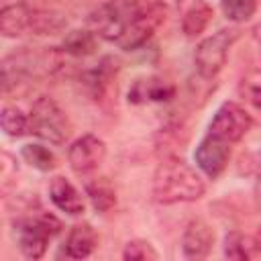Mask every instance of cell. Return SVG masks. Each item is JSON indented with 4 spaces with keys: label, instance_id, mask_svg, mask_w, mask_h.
I'll use <instances>...</instances> for the list:
<instances>
[{
    "label": "cell",
    "instance_id": "1",
    "mask_svg": "<svg viewBox=\"0 0 261 261\" xmlns=\"http://www.w3.org/2000/svg\"><path fill=\"white\" fill-rule=\"evenodd\" d=\"M204 192L206 184L202 175L179 157L163 159L153 173V198L159 204L196 202Z\"/></svg>",
    "mask_w": 261,
    "mask_h": 261
},
{
    "label": "cell",
    "instance_id": "2",
    "mask_svg": "<svg viewBox=\"0 0 261 261\" xmlns=\"http://www.w3.org/2000/svg\"><path fill=\"white\" fill-rule=\"evenodd\" d=\"M29 133L53 145H63L71 135V122L51 96H39L31 106Z\"/></svg>",
    "mask_w": 261,
    "mask_h": 261
},
{
    "label": "cell",
    "instance_id": "3",
    "mask_svg": "<svg viewBox=\"0 0 261 261\" xmlns=\"http://www.w3.org/2000/svg\"><path fill=\"white\" fill-rule=\"evenodd\" d=\"M141 4L143 0H106L90 14L88 24L98 37L118 43L130 20L137 16Z\"/></svg>",
    "mask_w": 261,
    "mask_h": 261
},
{
    "label": "cell",
    "instance_id": "4",
    "mask_svg": "<svg viewBox=\"0 0 261 261\" xmlns=\"http://www.w3.org/2000/svg\"><path fill=\"white\" fill-rule=\"evenodd\" d=\"M61 230V222L53 214H37L14 222V237L18 249L27 259H41L49 241Z\"/></svg>",
    "mask_w": 261,
    "mask_h": 261
},
{
    "label": "cell",
    "instance_id": "5",
    "mask_svg": "<svg viewBox=\"0 0 261 261\" xmlns=\"http://www.w3.org/2000/svg\"><path fill=\"white\" fill-rule=\"evenodd\" d=\"M239 37H241V29L226 27V29H218L216 33H212L210 37H206L198 43V47L194 51V65H196L200 77L212 80L224 67L228 51L237 43Z\"/></svg>",
    "mask_w": 261,
    "mask_h": 261
},
{
    "label": "cell",
    "instance_id": "6",
    "mask_svg": "<svg viewBox=\"0 0 261 261\" xmlns=\"http://www.w3.org/2000/svg\"><path fill=\"white\" fill-rule=\"evenodd\" d=\"M165 14H167V8H165L163 0H143L137 16L130 20V24L126 27L124 35L120 37V41L116 45L120 49H124V51L139 49L163 24Z\"/></svg>",
    "mask_w": 261,
    "mask_h": 261
},
{
    "label": "cell",
    "instance_id": "7",
    "mask_svg": "<svg viewBox=\"0 0 261 261\" xmlns=\"http://www.w3.org/2000/svg\"><path fill=\"white\" fill-rule=\"evenodd\" d=\"M251 126H253V116L247 108H243L237 102H224L214 112L208 124V133L226 143H237L251 130Z\"/></svg>",
    "mask_w": 261,
    "mask_h": 261
},
{
    "label": "cell",
    "instance_id": "8",
    "mask_svg": "<svg viewBox=\"0 0 261 261\" xmlns=\"http://www.w3.org/2000/svg\"><path fill=\"white\" fill-rule=\"evenodd\" d=\"M106 159V143L96 135H84L75 139L67 149L69 167L77 175L94 173Z\"/></svg>",
    "mask_w": 261,
    "mask_h": 261
},
{
    "label": "cell",
    "instance_id": "9",
    "mask_svg": "<svg viewBox=\"0 0 261 261\" xmlns=\"http://www.w3.org/2000/svg\"><path fill=\"white\" fill-rule=\"evenodd\" d=\"M230 159V143L214 137V135H206L200 145L194 151V161L198 165V169L208 175L210 179H216L228 165Z\"/></svg>",
    "mask_w": 261,
    "mask_h": 261
},
{
    "label": "cell",
    "instance_id": "10",
    "mask_svg": "<svg viewBox=\"0 0 261 261\" xmlns=\"http://www.w3.org/2000/svg\"><path fill=\"white\" fill-rule=\"evenodd\" d=\"M177 12L181 33L190 39L202 35L214 16L212 6L206 0H177Z\"/></svg>",
    "mask_w": 261,
    "mask_h": 261
},
{
    "label": "cell",
    "instance_id": "11",
    "mask_svg": "<svg viewBox=\"0 0 261 261\" xmlns=\"http://www.w3.org/2000/svg\"><path fill=\"white\" fill-rule=\"evenodd\" d=\"M214 245V230L208 222L196 218L190 220L184 234H181V251L188 259H204L212 251Z\"/></svg>",
    "mask_w": 261,
    "mask_h": 261
},
{
    "label": "cell",
    "instance_id": "12",
    "mask_svg": "<svg viewBox=\"0 0 261 261\" xmlns=\"http://www.w3.org/2000/svg\"><path fill=\"white\" fill-rule=\"evenodd\" d=\"M33 10L24 0H2L0 4V31L4 37H18L31 27Z\"/></svg>",
    "mask_w": 261,
    "mask_h": 261
},
{
    "label": "cell",
    "instance_id": "13",
    "mask_svg": "<svg viewBox=\"0 0 261 261\" xmlns=\"http://www.w3.org/2000/svg\"><path fill=\"white\" fill-rule=\"evenodd\" d=\"M173 96H175V88L169 82H165L157 75H151V77H141L133 84V88L128 92V102H133V104L169 102Z\"/></svg>",
    "mask_w": 261,
    "mask_h": 261
},
{
    "label": "cell",
    "instance_id": "14",
    "mask_svg": "<svg viewBox=\"0 0 261 261\" xmlns=\"http://www.w3.org/2000/svg\"><path fill=\"white\" fill-rule=\"evenodd\" d=\"M49 198L51 202L65 214L69 216H80L86 210L84 198L80 196V192L75 190V186L65 179L63 175H55L49 184Z\"/></svg>",
    "mask_w": 261,
    "mask_h": 261
},
{
    "label": "cell",
    "instance_id": "15",
    "mask_svg": "<svg viewBox=\"0 0 261 261\" xmlns=\"http://www.w3.org/2000/svg\"><path fill=\"white\" fill-rule=\"evenodd\" d=\"M98 247V234L92 228V224L82 222L71 226L65 245H63V255L67 259H86L94 253V249Z\"/></svg>",
    "mask_w": 261,
    "mask_h": 261
},
{
    "label": "cell",
    "instance_id": "16",
    "mask_svg": "<svg viewBox=\"0 0 261 261\" xmlns=\"http://www.w3.org/2000/svg\"><path fill=\"white\" fill-rule=\"evenodd\" d=\"M98 49V35L92 29H75L63 37L61 51L71 57H88Z\"/></svg>",
    "mask_w": 261,
    "mask_h": 261
},
{
    "label": "cell",
    "instance_id": "17",
    "mask_svg": "<svg viewBox=\"0 0 261 261\" xmlns=\"http://www.w3.org/2000/svg\"><path fill=\"white\" fill-rule=\"evenodd\" d=\"M222 251H224V257L234 259V261H247V259L259 257L255 237H249V234H245L241 230H230L224 237Z\"/></svg>",
    "mask_w": 261,
    "mask_h": 261
},
{
    "label": "cell",
    "instance_id": "18",
    "mask_svg": "<svg viewBox=\"0 0 261 261\" xmlns=\"http://www.w3.org/2000/svg\"><path fill=\"white\" fill-rule=\"evenodd\" d=\"M114 73H116V61H114L112 57H104V59L98 63V67L88 69V71L84 73L82 82L86 84L88 90H92L94 96H102L104 90L108 88V84L112 82Z\"/></svg>",
    "mask_w": 261,
    "mask_h": 261
},
{
    "label": "cell",
    "instance_id": "19",
    "mask_svg": "<svg viewBox=\"0 0 261 261\" xmlns=\"http://www.w3.org/2000/svg\"><path fill=\"white\" fill-rule=\"evenodd\" d=\"M86 194L98 212H108L116 204V192L106 177H98L86 184Z\"/></svg>",
    "mask_w": 261,
    "mask_h": 261
},
{
    "label": "cell",
    "instance_id": "20",
    "mask_svg": "<svg viewBox=\"0 0 261 261\" xmlns=\"http://www.w3.org/2000/svg\"><path fill=\"white\" fill-rule=\"evenodd\" d=\"M20 157L35 169L39 171H53L57 167V157L53 151H49L47 147L39 145V143H29L20 149Z\"/></svg>",
    "mask_w": 261,
    "mask_h": 261
},
{
    "label": "cell",
    "instance_id": "21",
    "mask_svg": "<svg viewBox=\"0 0 261 261\" xmlns=\"http://www.w3.org/2000/svg\"><path fill=\"white\" fill-rule=\"evenodd\" d=\"M239 94L241 98L255 110L261 114V67L249 69L241 82H239Z\"/></svg>",
    "mask_w": 261,
    "mask_h": 261
},
{
    "label": "cell",
    "instance_id": "22",
    "mask_svg": "<svg viewBox=\"0 0 261 261\" xmlns=\"http://www.w3.org/2000/svg\"><path fill=\"white\" fill-rule=\"evenodd\" d=\"M67 24L65 16L59 12H51V10H33L31 16V31H35L37 35H55L59 31H63Z\"/></svg>",
    "mask_w": 261,
    "mask_h": 261
},
{
    "label": "cell",
    "instance_id": "23",
    "mask_svg": "<svg viewBox=\"0 0 261 261\" xmlns=\"http://www.w3.org/2000/svg\"><path fill=\"white\" fill-rule=\"evenodd\" d=\"M0 124H2V130L12 139H18V137L29 133V116L16 106H4L2 108Z\"/></svg>",
    "mask_w": 261,
    "mask_h": 261
},
{
    "label": "cell",
    "instance_id": "24",
    "mask_svg": "<svg viewBox=\"0 0 261 261\" xmlns=\"http://www.w3.org/2000/svg\"><path fill=\"white\" fill-rule=\"evenodd\" d=\"M222 14L232 22L249 20L257 10V0H222L220 2Z\"/></svg>",
    "mask_w": 261,
    "mask_h": 261
},
{
    "label": "cell",
    "instance_id": "25",
    "mask_svg": "<svg viewBox=\"0 0 261 261\" xmlns=\"http://www.w3.org/2000/svg\"><path fill=\"white\" fill-rule=\"evenodd\" d=\"M122 259H126V261H157L159 253L155 251V247L149 241L135 239V241L126 243V247L122 251Z\"/></svg>",
    "mask_w": 261,
    "mask_h": 261
},
{
    "label": "cell",
    "instance_id": "26",
    "mask_svg": "<svg viewBox=\"0 0 261 261\" xmlns=\"http://www.w3.org/2000/svg\"><path fill=\"white\" fill-rule=\"evenodd\" d=\"M251 41H253V47L257 51V59L261 63V24H255L253 31H251ZM261 67V65H259Z\"/></svg>",
    "mask_w": 261,
    "mask_h": 261
},
{
    "label": "cell",
    "instance_id": "27",
    "mask_svg": "<svg viewBox=\"0 0 261 261\" xmlns=\"http://www.w3.org/2000/svg\"><path fill=\"white\" fill-rule=\"evenodd\" d=\"M251 169H253V173H255V175L261 179V151L253 155V161H251Z\"/></svg>",
    "mask_w": 261,
    "mask_h": 261
},
{
    "label": "cell",
    "instance_id": "28",
    "mask_svg": "<svg viewBox=\"0 0 261 261\" xmlns=\"http://www.w3.org/2000/svg\"><path fill=\"white\" fill-rule=\"evenodd\" d=\"M255 243H257V253L261 255V226H259L257 232H255Z\"/></svg>",
    "mask_w": 261,
    "mask_h": 261
},
{
    "label": "cell",
    "instance_id": "29",
    "mask_svg": "<svg viewBox=\"0 0 261 261\" xmlns=\"http://www.w3.org/2000/svg\"><path fill=\"white\" fill-rule=\"evenodd\" d=\"M24 2H29V4H31V0H24ZM37 2H43V0H37Z\"/></svg>",
    "mask_w": 261,
    "mask_h": 261
}]
</instances>
